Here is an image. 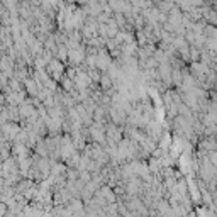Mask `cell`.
<instances>
[{
	"instance_id": "1",
	"label": "cell",
	"mask_w": 217,
	"mask_h": 217,
	"mask_svg": "<svg viewBox=\"0 0 217 217\" xmlns=\"http://www.w3.org/2000/svg\"><path fill=\"white\" fill-rule=\"evenodd\" d=\"M81 58H83V54H80V51H73L70 54V59L73 63H78V61H81Z\"/></svg>"
}]
</instances>
